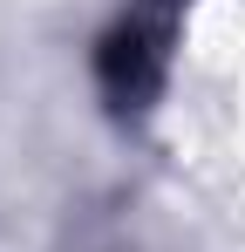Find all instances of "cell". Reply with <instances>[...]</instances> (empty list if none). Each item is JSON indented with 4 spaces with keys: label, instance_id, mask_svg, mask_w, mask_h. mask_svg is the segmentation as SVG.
Listing matches in <instances>:
<instances>
[{
    "label": "cell",
    "instance_id": "6da1fadb",
    "mask_svg": "<svg viewBox=\"0 0 245 252\" xmlns=\"http://www.w3.org/2000/svg\"><path fill=\"white\" fill-rule=\"evenodd\" d=\"M157 75H163V34L150 21H122L102 41V89L116 95V109H136V102H150Z\"/></svg>",
    "mask_w": 245,
    "mask_h": 252
}]
</instances>
